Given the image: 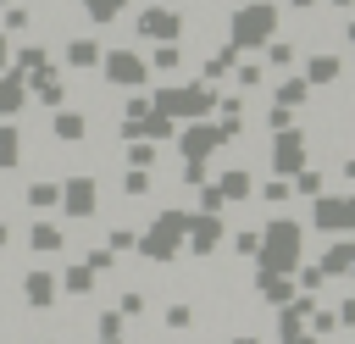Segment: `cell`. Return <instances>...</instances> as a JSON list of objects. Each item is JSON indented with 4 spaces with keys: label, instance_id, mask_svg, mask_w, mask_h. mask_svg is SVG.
Here are the masks:
<instances>
[{
    "label": "cell",
    "instance_id": "cell-2",
    "mask_svg": "<svg viewBox=\"0 0 355 344\" xmlns=\"http://www.w3.org/2000/svg\"><path fill=\"white\" fill-rule=\"evenodd\" d=\"M139 78H144V67H139L128 50H116V55H111V83H139Z\"/></svg>",
    "mask_w": 355,
    "mask_h": 344
},
{
    "label": "cell",
    "instance_id": "cell-3",
    "mask_svg": "<svg viewBox=\"0 0 355 344\" xmlns=\"http://www.w3.org/2000/svg\"><path fill=\"white\" fill-rule=\"evenodd\" d=\"M100 55H105V50H100L94 39H72V44H67V61H72V67H94Z\"/></svg>",
    "mask_w": 355,
    "mask_h": 344
},
{
    "label": "cell",
    "instance_id": "cell-1",
    "mask_svg": "<svg viewBox=\"0 0 355 344\" xmlns=\"http://www.w3.org/2000/svg\"><path fill=\"white\" fill-rule=\"evenodd\" d=\"M261 33H272V11L266 6H250L239 17V39H261Z\"/></svg>",
    "mask_w": 355,
    "mask_h": 344
},
{
    "label": "cell",
    "instance_id": "cell-5",
    "mask_svg": "<svg viewBox=\"0 0 355 344\" xmlns=\"http://www.w3.org/2000/svg\"><path fill=\"white\" fill-rule=\"evenodd\" d=\"M0 166H17V128H0Z\"/></svg>",
    "mask_w": 355,
    "mask_h": 344
},
{
    "label": "cell",
    "instance_id": "cell-6",
    "mask_svg": "<svg viewBox=\"0 0 355 344\" xmlns=\"http://www.w3.org/2000/svg\"><path fill=\"white\" fill-rule=\"evenodd\" d=\"M17 105H22V89H17V83H11V78H6V83H0V111H6V117H11V111H17Z\"/></svg>",
    "mask_w": 355,
    "mask_h": 344
},
{
    "label": "cell",
    "instance_id": "cell-7",
    "mask_svg": "<svg viewBox=\"0 0 355 344\" xmlns=\"http://www.w3.org/2000/svg\"><path fill=\"white\" fill-rule=\"evenodd\" d=\"M55 244H61V233H55V227H44V222H39V227H33V250H55Z\"/></svg>",
    "mask_w": 355,
    "mask_h": 344
},
{
    "label": "cell",
    "instance_id": "cell-4",
    "mask_svg": "<svg viewBox=\"0 0 355 344\" xmlns=\"http://www.w3.org/2000/svg\"><path fill=\"white\" fill-rule=\"evenodd\" d=\"M67 189H72V194H67V205H72L78 216H83V211H94V183H89V178H72Z\"/></svg>",
    "mask_w": 355,
    "mask_h": 344
},
{
    "label": "cell",
    "instance_id": "cell-8",
    "mask_svg": "<svg viewBox=\"0 0 355 344\" xmlns=\"http://www.w3.org/2000/svg\"><path fill=\"white\" fill-rule=\"evenodd\" d=\"M28 200H33V205H55V183H33Z\"/></svg>",
    "mask_w": 355,
    "mask_h": 344
},
{
    "label": "cell",
    "instance_id": "cell-9",
    "mask_svg": "<svg viewBox=\"0 0 355 344\" xmlns=\"http://www.w3.org/2000/svg\"><path fill=\"white\" fill-rule=\"evenodd\" d=\"M0 61H6V39H0Z\"/></svg>",
    "mask_w": 355,
    "mask_h": 344
}]
</instances>
